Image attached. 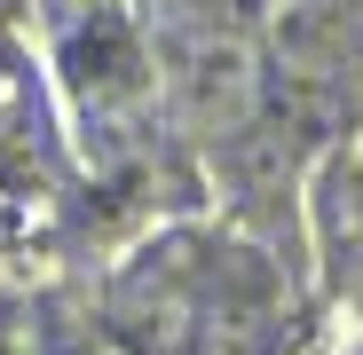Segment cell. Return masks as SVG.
Wrapping results in <instances>:
<instances>
[{"mask_svg":"<svg viewBox=\"0 0 363 355\" xmlns=\"http://www.w3.org/2000/svg\"><path fill=\"white\" fill-rule=\"evenodd\" d=\"M55 72H64L72 103L87 127L135 111L150 95V55H143V32L118 0H72L64 24H55Z\"/></svg>","mask_w":363,"mask_h":355,"instance_id":"1","label":"cell"}]
</instances>
